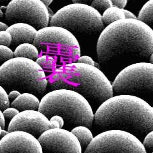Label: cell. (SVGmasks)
I'll return each instance as SVG.
<instances>
[{
    "label": "cell",
    "instance_id": "35",
    "mask_svg": "<svg viewBox=\"0 0 153 153\" xmlns=\"http://www.w3.org/2000/svg\"><path fill=\"white\" fill-rule=\"evenodd\" d=\"M8 25H7V24L0 21V31H6L7 29L8 28Z\"/></svg>",
    "mask_w": 153,
    "mask_h": 153
},
{
    "label": "cell",
    "instance_id": "28",
    "mask_svg": "<svg viewBox=\"0 0 153 153\" xmlns=\"http://www.w3.org/2000/svg\"><path fill=\"white\" fill-rule=\"evenodd\" d=\"M114 7L124 8L126 6L128 0H111Z\"/></svg>",
    "mask_w": 153,
    "mask_h": 153
},
{
    "label": "cell",
    "instance_id": "20",
    "mask_svg": "<svg viewBox=\"0 0 153 153\" xmlns=\"http://www.w3.org/2000/svg\"><path fill=\"white\" fill-rule=\"evenodd\" d=\"M57 59L50 55H43L38 57L36 59V63L41 66V68L46 71H51L53 70L56 66Z\"/></svg>",
    "mask_w": 153,
    "mask_h": 153
},
{
    "label": "cell",
    "instance_id": "29",
    "mask_svg": "<svg viewBox=\"0 0 153 153\" xmlns=\"http://www.w3.org/2000/svg\"><path fill=\"white\" fill-rule=\"evenodd\" d=\"M21 94V93L17 90H12V91H10L8 94L9 101L13 102V100H16Z\"/></svg>",
    "mask_w": 153,
    "mask_h": 153
},
{
    "label": "cell",
    "instance_id": "18",
    "mask_svg": "<svg viewBox=\"0 0 153 153\" xmlns=\"http://www.w3.org/2000/svg\"><path fill=\"white\" fill-rule=\"evenodd\" d=\"M125 19L123 8L111 7L103 12L102 15V22L104 26H108L111 23Z\"/></svg>",
    "mask_w": 153,
    "mask_h": 153
},
{
    "label": "cell",
    "instance_id": "1",
    "mask_svg": "<svg viewBox=\"0 0 153 153\" xmlns=\"http://www.w3.org/2000/svg\"><path fill=\"white\" fill-rule=\"evenodd\" d=\"M97 52L103 64L123 56L148 57L153 52V31L137 19L117 21L100 33Z\"/></svg>",
    "mask_w": 153,
    "mask_h": 153
},
{
    "label": "cell",
    "instance_id": "38",
    "mask_svg": "<svg viewBox=\"0 0 153 153\" xmlns=\"http://www.w3.org/2000/svg\"><path fill=\"white\" fill-rule=\"evenodd\" d=\"M8 131H5V130H2L1 131V134H0V137H4L5 135H7V134H8Z\"/></svg>",
    "mask_w": 153,
    "mask_h": 153
},
{
    "label": "cell",
    "instance_id": "32",
    "mask_svg": "<svg viewBox=\"0 0 153 153\" xmlns=\"http://www.w3.org/2000/svg\"><path fill=\"white\" fill-rule=\"evenodd\" d=\"M0 125L3 128H4V126H5V119H4L3 111H1V109H0Z\"/></svg>",
    "mask_w": 153,
    "mask_h": 153
},
{
    "label": "cell",
    "instance_id": "3",
    "mask_svg": "<svg viewBox=\"0 0 153 153\" xmlns=\"http://www.w3.org/2000/svg\"><path fill=\"white\" fill-rule=\"evenodd\" d=\"M52 89H68L82 95L89 103L101 105L114 96L112 84L98 68L71 63L57 68L50 79Z\"/></svg>",
    "mask_w": 153,
    "mask_h": 153
},
{
    "label": "cell",
    "instance_id": "27",
    "mask_svg": "<svg viewBox=\"0 0 153 153\" xmlns=\"http://www.w3.org/2000/svg\"><path fill=\"white\" fill-rule=\"evenodd\" d=\"M76 63L86 64V65H91L93 66H95V65H96L94 61L91 58V57L88 56H80L77 59V60H76Z\"/></svg>",
    "mask_w": 153,
    "mask_h": 153
},
{
    "label": "cell",
    "instance_id": "7",
    "mask_svg": "<svg viewBox=\"0 0 153 153\" xmlns=\"http://www.w3.org/2000/svg\"><path fill=\"white\" fill-rule=\"evenodd\" d=\"M33 44L38 51L67 63H75L80 56L77 39L62 27L48 26L38 30Z\"/></svg>",
    "mask_w": 153,
    "mask_h": 153
},
{
    "label": "cell",
    "instance_id": "39",
    "mask_svg": "<svg viewBox=\"0 0 153 153\" xmlns=\"http://www.w3.org/2000/svg\"><path fill=\"white\" fill-rule=\"evenodd\" d=\"M3 16V12L2 11V10L0 9V17H2Z\"/></svg>",
    "mask_w": 153,
    "mask_h": 153
},
{
    "label": "cell",
    "instance_id": "30",
    "mask_svg": "<svg viewBox=\"0 0 153 153\" xmlns=\"http://www.w3.org/2000/svg\"><path fill=\"white\" fill-rule=\"evenodd\" d=\"M49 121H57V123L59 124L60 128H63V126H64V124H65L63 119L62 118L61 116H57V115H55V116H52L49 119Z\"/></svg>",
    "mask_w": 153,
    "mask_h": 153
},
{
    "label": "cell",
    "instance_id": "11",
    "mask_svg": "<svg viewBox=\"0 0 153 153\" xmlns=\"http://www.w3.org/2000/svg\"><path fill=\"white\" fill-rule=\"evenodd\" d=\"M38 140L43 153H82L77 138L65 129H49L43 133Z\"/></svg>",
    "mask_w": 153,
    "mask_h": 153
},
{
    "label": "cell",
    "instance_id": "25",
    "mask_svg": "<svg viewBox=\"0 0 153 153\" xmlns=\"http://www.w3.org/2000/svg\"><path fill=\"white\" fill-rule=\"evenodd\" d=\"M143 146L144 147L146 151L148 150L152 151L153 148V131H150L146 135L144 140L143 142Z\"/></svg>",
    "mask_w": 153,
    "mask_h": 153
},
{
    "label": "cell",
    "instance_id": "13",
    "mask_svg": "<svg viewBox=\"0 0 153 153\" xmlns=\"http://www.w3.org/2000/svg\"><path fill=\"white\" fill-rule=\"evenodd\" d=\"M0 153H43L40 143L31 134L12 131L0 140Z\"/></svg>",
    "mask_w": 153,
    "mask_h": 153
},
{
    "label": "cell",
    "instance_id": "6",
    "mask_svg": "<svg viewBox=\"0 0 153 153\" xmlns=\"http://www.w3.org/2000/svg\"><path fill=\"white\" fill-rule=\"evenodd\" d=\"M50 25L63 27L74 35H94L104 29L101 13L89 4L77 3L59 9L52 16Z\"/></svg>",
    "mask_w": 153,
    "mask_h": 153
},
{
    "label": "cell",
    "instance_id": "8",
    "mask_svg": "<svg viewBox=\"0 0 153 153\" xmlns=\"http://www.w3.org/2000/svg\"><path fill=\"white\" fill-rule=\"evenodd\" d=\"M113 93L139 97L153 91V64L137 63L121 71L112 84Z\"/></svg>",
    "mask_w": 153,
    "mask_h": 153
},
{
    "label": "cell",
    "instance_id": "19",
    "mask_svg": "<svg viewBox=\"0 0 153 153\" xmlns=\"http://www.w3.org/2000/svg\"><path fill=\"white\" fill-rule=\"evenodd\" d=\"M137 19L151 27L153 25V0L148 1L142 7Z\"/></svg>",
    "mask_w": 153,
    "mask_h": 153
},
{
    "label": "cell",
    "instance_id": "14",
    "mask_svg": "<svg viewBox=\"0 0 153 153\" xmlns=\"http://www.w3.org/2000/svg\"><path fill=\"white\" fill-rule=\"evenodd\" d=\"M12 36V43L19 45L25 43L33 44L37 30L32 26L26 23L18 22L12 24L7 30Z\"/></svg>",
    "mask_w": 153,
    "mask_h": 153
},
{
    "label": "cell",
    "instance_id": "4",
    "mask_svg": "<svg viewBox=\"0 0 153 153\" xmlns=\"http://www.w3.org/2000/svg\"><path fill=\"white\" fill-rule=\"evenodd\" d=\"M38 111L48 118L57 115L67 126L90 127L94 121L91 106L82 95L68 89H54L40 102Z\"/></svg>",
    "mask_w": 153,
    "mask_h": 153
},
{
    "label": "cell",
    "instance_id": "16",
    "mask_svg": "<svg viewBox=\"0 0 153 153\" xmlns=\"http://www.w3.org/2000/svg\"><path fill=\"white\" fill-rule=\"evenodd\" d=\"M14 57H24L32 60L39 57V51L31 43H25L17 45L13 52Z\"/></svg>",
    "mask_w": 153,
    "mask_h": 153
},
{
    "label": "cell",
    "instance_id": "15",
    "mask_svg": "<svg viewBox=\"0 0 153 153\" xmlns=\"http://www.w3.org/2000/svg\"><path fill=\"white\" fill-rule=\"evenodd\" d=\"M40 101L35 94L23 93L14 100L11 103L12 107L17 109L19 112L25 111H38Z\"/></svg>",
    "mask_w": 153,
    "mask_h": 153
},
{
    "label": "cell",
    "instance_id": "33",
    "mask_svg": "<svg viewBox=\"0 0 153 153\" xmlns=\"http://www.w3.org/2000/svg\"><path fill=\"white\" fill-rule=\"evenodd\" d=\"M93 1V0H72L73 3H83V4H89L90 5V4L91 3V2Z\"/></svg>",
    "mask_w": 153,
    "mask_h": 153
},
{
    "label": "cell",
    "instance_id": "31",
    "mask_svg": "<svg viewBox=\"0 0 153 153\" xmlns=\"http://www.w3.org/2000/svg\"><path fill=\"white\" fill-rule=\"evenodd\" d=\"M123 11L124 13V17L125 19H137V17L135 16V14L132 13L131 12L128 10H125L123 8Z\"/></svg>",
    "mask_w": 153,
    "mask_h": 153
},
{
    "label": "cell",
    "instance_id": "24",
    "mask_svg": "<svg viewBox=\"0 0 153 153\" xmlns=\"http://www.w3.org/2000/svg\"><path fill=\"white\" fill-rule=\"evenodd\" d=\"M12 44V36L7 31H0V45L9 46Z\"/></svg>",
    "mask_w": 153,
    "mask_h": 153
},
{
    "label": "cell",
    "instance_id": "23",
    "mask_svg": "<svg viewBox=\"0 0 153 153\" xmlns=\"http://www.w3.org/2000/svg\"><path fill=\"white\" fill-rule=\"evenodd\" d=\"M10 107L8 93L1 85H0V109L3 111Z\"/></svg>",
    "mask_w": 153,
    "mask_h": 153
},
{
    "label": "cell",
    "instance_id": "5",
    "mask_svg": "<svg viewBox=\"0 0 153 153\" xmlns=\"http://www.w3.org/2000/svg\"><path fill=\"white\" fill-rule=\"evenodd\" d=\"M47 76L36 61L24 57H13L0 66V85L7 92L17 90L37 94L44 93Z\"/></svg>",
    "mask_w": 153,
    "mask_h": 153
},
{
    "label": "cell",
    "instance_id": "9",
    "mask_svg": "<svg viewBox=\"0 0 153 153\" xmlns=\"http://www.w3.org/2000/svg\"><path fill=\"white\" fill-rule=\"evenodd\" d=\"M142 143L132 134L121 130L104 131L93 137L84 153H142Z\"/></svg>",
    "mask_w": 153,
    "mask_h": 153
},
{
    "label": "cell",
    "instance_id": "17",
    "mask_svg": "<svg viewBox=\"0 0 153 153\" xmlns=\"http://www.w3.org/2000/svg\"><path fill=\"white\" fill-rule=\"evenodd\" d=\"M77 138L82 148L87 147L93 138V135L89 129L84 126H78L71 131Z\"/></svg>",
    "mask_w": 153,
    "mask_h": 153
},
{
    "label": "cell",
    "instance_id": "21",
    "mask_svg": "<svg viewBox=\"0 0 153 153\" xmlns=\"http://www.w3.org/2000/svg\"><path fill=\"white\" fill-rule=\"evenodd\" d=\"M90 6L100 13L112 7L113 4L111 0H93L90 4Z\"/></svg>",
    "mask_w": 153,
    "mask_h": 153
},
{
    "label": "cell",
    "instance_id": "12",
    "mask_svg": "<svg viewBox=\"0 0 153 153\" xmlns=\"http://www.w3.org/2000/svg\"><path fill=\"white\" fill-rule=\"evenodd\" d=\"M51 129L50 121L45 115L38 111L19 112L10 123L8 132L24 131L31 134L36 138Z\"/></svg>",
    "mask_w": 153,
    "mask_h": 153
},
{
    "label": "cell",
    "instance_id": "10",
    "mask_svg": "<svg viewBox=\"0 0 153 153\" xmlns=\"http://www.w3.org/2000/svg\"><path fill=\"white\" fill-rule=\"evenodd\" d=\"M5 18L10 25L26 23L37 31L50 21L49 8L40 0H12L7 5Z\"/></svg>",
    "mask_w": 153,
    "mask_h": 153
},
{
    "label": "cell",
    "instance_id": "36",
    "mask_svg": "<svg viewBox=\"0 0 153 153\" xmlns=\"http://www.w3.org/2000/svg\"><path fill=\"white\" fill-rule=\"evenodd\" d=\"M43 3H44L46 7H49L50 4L53 1V0H40Z\"/></svg>",
    "mask_w": 153,
    "mask_h": 153
},
{
    "label": "cell",
    "instance_id": "37",
    "mask_svg": "<svg viewBox=\"0 0 153 153\" xmlns=\"http://www.w3.org/2000/svg\"><path fill=\"white\" fill-rule=\"evenodd\" d=\"M12 0H0V5L5 6L6 4H8Z\"/></svg>",
    "mask_w": 153,
    "mask_h": 153
},
{
    "label": "cell",
    "instance_id": "22",
    "mask_svg": "<svg viewBox=\"0 0 153 153\" xmlns=\"http://www.w3.org/2000/svg\"><path fill=\"white\" fill-rule=\"evenodd\" d=\"M14 57L13 52L8 46L0 45V61L5 62Z\"/></svg>",
    "mask_w": 153,
    "mask_h": 153
},
{
    "label": "cell",
    "instance_id": "41",
    "mask_svg": "<svg viewBox=\"0 0 153 153\" xmlns=\"http://www.w3.org/2000/svg\"><path fill=\"white\" fill-rule=\"evenodd\" d=\"M142 153H148V152H146H146H142Z\"/></svg>",
    "mask_w": 153,
    "mask_h": 153
},
{
    "label": "cell",
    "instance_id": "2",
    "mask_svg": "<svg viewBox=\"0 0 153 153\" xmlns=\"http://www.w3.org/2000/svg\"><path fill=\"white\" fill-rule=\"evenodd\" d=\"M94 121L103 131L121 130L143 137L153 130V108L139 97L116 95L100 105Z\"/></svg>",
    "mask_w": 153,
    "mask_h": 153
},
{
    "label": "cell",
    "instance_id": "40",
    "mask_svg": "<svg viewBox=\"0 0 153 153\" xmlns=\"http://www.w3.org/2000/svg\"><path fill=\"white\" fill-rule=\"evenodd\" d=\"M1 130H2V128H1V125H0V134H1Z\"/></svg>",
    "mask_w": 153,
    "mask_h": 153
},
{
    "label": "cell",
    "instance_id": "34",
    "mask_svg": "<svg viewBox=\"0 0 153 153\" xmlns=\"http://www.w3.org/2000/svg\"><path fill=\"white\" fill-rule=\"evenodd\" d=\"M50 127H51V129L60 128L59 124L56 121H50Z\"/></svg>",
    "mask_w": 153,
    "mask_h": 153
},
{
    "label": "cell",
    "instance_id": "26",
    "mask_svg": "<svg viewBox=\"0 0 153 153\" xmlns=\"http://www.w3.org/2000/svg\"><path fill=\"white\" fill-rule=\"evenodd\" d=\"M19 112V111L17 109L13 107H8L4 110L3 112V114L4 118H6L7 119H12L13 117H15Z\"/></svg>",
    "mask_w": 153,
    "mask_h": 153
}]
</instances>
